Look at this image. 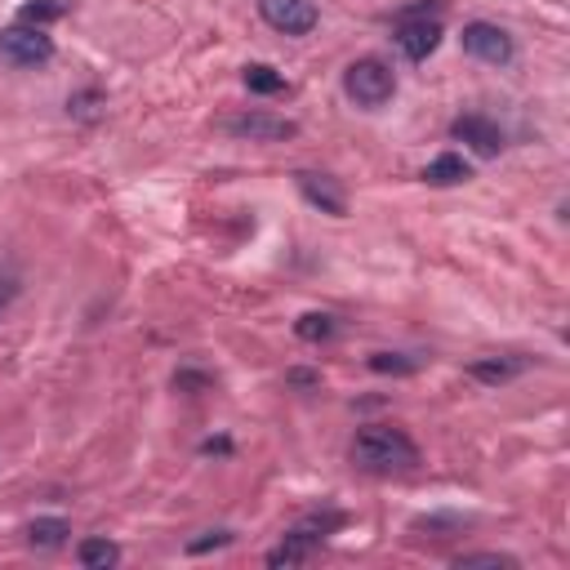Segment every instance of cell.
Wrapping results in <instances>:
<instances>
[{
    "label": "cell",
    "mask_w": 570,
    "mask_h": 570,
    "mask_svg": "<svg viewBox=\"0 0 570 570\" xmlns=\"http://www.w3.org/2000/svg\"><path fill=\"white\" fill-rule=\"evenodd\" d=\"M352 463L356 468H365V472H410V468H419V445L401 432V428H392V423H370V428H361L356 436H352Z\"/></svg>",
    "instance_id": "6da1fadb"
},
{
    "label": "cell",
    "mask_w": 570,
    "mask_h": 570,
    "mask_svg": "<svg viewBox=\"0 0 570 570\" xmlns=\"http://www.w3.org/2000/svg\"><path fill=\"white\" fill-rule=\"evenodd\" d=\"M343 94H347L356 107L374 111V107H383V102L396 94V76H392V67H387L383 58H356V62L343 71Z\"/></svg>",
    "instance_id": "7a4b0ae2"
},
{
    "label": "cell",
    "mask_w": 570,
    "mask_h": 570,
    "mask_svg": "<svg viewBox=\"0 0 570 570\" xmlns=\"http://www.w3.org/2000/svg\"><path fill=\"white\" fill-rule=\"evenodd\" d=\"M218 129L227 138H249V142H285L298 134V125L289 116H272V111H240V116L218 120Z\"/></svg>",
    "instance_id": "3957f363"
},
{
    "label": "cell",
    "mask_w": 570,
    "mask_h": 570,
    "mask_svg": "<svg viewBox=\"0 0 570 570\" xmlns=\"http://www.w3.org/2000/svg\"><path fill=\"white\" fill-rule=\"evenodd\" d=\"M0 58L13 62V67H40V62L53 58V40L45 36V27L18 22V27H4L0 31Z\"/></svg>",
    "instance_id": "277c9868"
},
{
    "label": "cell",
    "mask_w": 570,
    "mask_h": 570,
    "mask_svg": "<svg viewBox=\"0 0 570 570\" xmlns=\"http://www.w3.org/2000/svg\"><path fill=\"white\" fill-rule=\"evenodd\" d=\"M463 53H472V58H481V62H490V67H503V62H512V36L499 27V22H468L463 27Z\"/></svg>",
    "instance_id": "5b68a950"
},
{
    "label": "cell",
    "mask_w": 570,
    "mask_h": 570,
    "mask_svg": "<svg viewBox=\"0 0 570 570\" xmlns=\"http://www.w3.org/2000/svg\"><path fill=\"white\" fill-rule=\"evenodd\" d=\"M258 13H263L267 27H276L285 36H307L321 18L312 0H258Z\"/></svg>",
    "instance_id": "8992f818"
},
{
    "label": "cell",
    "mask_w": 570,
    "mask_h": 570,
    "mask_svg": "<svg viewBox=\"0 0 570 570\" xmlns=\"http://www.w3.org/2000/svg\"><path fill=\"white\" fill-rule=\"evenodd\" d=\"M392 40H396V49H401L410 62H423V58L436 53V45H441V22H436V18H401Z\"/></svg>",
    "instance_id": "52a82bcc"
},
{
    "label": "cell",
    "mask_w": 570,
    "mask_h": 570,
    "mask_svg": "<svg viewBox=\"0 0 570 570\" xmlns=\"http://www.w3.org/2000/svg\"><path fill=\"white\" fill-rule=\"evenodd\" d=\"M450 134H454L459 142H468V147H472L476 156H499V151H503V129H499L494 120L476 116V111L459 116V120L450 125Z\"/></svg>",
    "instance_id": "ba28073f"
},
{
    "label": "cell",
    "mask_w": 570,
    "mask_h": 570,
    "mask_svg": "<svg viewBox=\"0 0 570 570\" xmlns=\"http://www.w3.org/2000/svg\"><path fill=\"white\" fill-rule=\"evenodd\" d=\"M294 178H298V191L307 196V205H316L321 214H334V218L347 214V196H343V187H338L330 174H312V169H303V174H294Z\"/></svg>",
    "instance_id": "9c48e42d"
},
{
    "label": "cell",
    "mask_w": 570,
    "mask_h": 570,
    "mask_svg": "<svg viewBox=\"0 0 570 570\" xmlns=\"http://www.w3.org/2000/svg\"><path fill=\"white\" fill-rule=\"evenodd\" d=\"M316 543H321V534H312V530H303V525H294L272 552H267V566H298V561H307L312 552H316Z\"/></svg>",
    "instance_id": "30bf717a"
},
{
    "label": "cell",
    "mask_w": 570,
    "mask_h": 570,
    "mask_svg": "<svg viewBox=\"0 0 570 570\" xmlns=\"http://www.w3.org/2000/svg\"><path fill=\"white\" fill-rule=\"evenodd\" d=\"M468 178H472V165L459 151H441L423 169V183H432V187H454V183H468Z\"/></svg>",
    "instance_id": "8fae6325"
},
{
    "label": "cell",
    "mask_w": 570,
    "mask_h": 570,
    "mask_svg": "<svg viewBox=\"0 0 570 570\" xmlns=\"http://www.w3.org/2000/svg\"><path fill=\"white\" fill-rule=\"evenodd\" d=\"M76 561H80L85 570H111V566L120 561V548H116L111 539H80V543H76Z\"/></svg>",
    "instance_id": "7c38bea8"
},
{
    "label": "cell",
    "mask_w": 570,
    "mask_h": 570,
    "mask_svg": "<svg viewBox=\"0 0 570 570\" xmlns=\"http://www.w3.org/2000/svg\"><path fill=\"white\" fill-rule=\"evenodd\" d=\"M67 534H71V525L62 521V517H36L31 525H27V539H31V548H62L67 543Z\"/></svg>",
    "instance_id": "4fadbf2b"
},
{
    "label": "cell",
    "mask_w": 570,
    "mask_h": 570,
    "mask_svg": "<svg viewBox=\"0 0 570 570\" xmlns=\"http://www.w3.org/2000/svg\"><path fill=\"white\" fill-rule=\"evenodd\" d=\"M521 370H525L521 356H499V361H472V365H468V374L481 379V383H508V379H517Z\"/></svg>",
    "instance_id": "5bb4252c"
},
{
    "label": "cell",
    "mask_w": 570,
    "mask_h": 570,
    "mask_svg": "<svg viewBox=\"0 0 570 570\" xmlns=\"http://www.w3.org/2000/svg\"><path fill=\"white\" fill-rule=\"evenodd\" d=\"M334 316L330 312H307V316H298L294 321V334L303 338V343H325V338H334Z\"/></svg>",
    "instance_id": "9a60e30c"
},
{
    "label": "cell",
    "mask_w": 570,
    "mask_h": 570,
    "mask_svg": "<svg viewBox=\"0 0 570 570\" xmlns=\"http://www.w3.org/2000/svg\"><path fill=\"white\" fill-rule=\"evenodd\" d=\"M245 89L249 94H281L285 76H276V67H267V62H254V67H245Z\"/></svg>",
    "instance_id": "2e32d148"
},
{
    "label": "cell",
    "mask_w": 570,
    "mask_h": 570,
    "mask_svg": "<svg viewBox=\"0 0 570 570\" xmlns=\"http://www.w3.org/2000/svg\"><path fill=\"white\" fill-rule=\"evenodd\" d=\"M62 13H67L62 0H27V4L18 9V22H27V27H45V22L62 18Z\"/></svg>",
    "instance_id": "e0dca14e"
},
{
    "label": "cell",
    "mask_w": 570,
    "mask_h": 570,
    "mask_svg": "<svg viewBox=\"0 0 570 570\" xmlns=\"http://www.w3.org/2000/svg\"><path fill=\"white\" fill-rule=\"evenodd\" d=\"M370 370H374V374H414L419 361H414V356H401V352H374V356H370Z\"/></svg>",
    "instance_id": "ac0fdd59"
},
{
    "label": "cell",
    "mask_w": 570,
    "mask_h": 570,
    "mask_svg": "<svg viewBox=\"0 0 570 570\" xmlns=\"http://www.w3.org/2000/svg\"><path fill=\"white\" fill-rule=\"evenodd\" d=\"M454 566H459V570H472V566H499V570H512L517 557H508V552H459Z\"/></svg>",
    "instance_id": "d6986e66"
},
{
    "label": "cell",
    "mask_w": 570,
    "mask_h": 570,
    "mask_svg": "<svg viewBox=\"0 0 570 570\" xmlns=\"http://www.w3.org/2000/svg\"><path fill=\"white\" fill-rule=\"evenodd\" d=\"M98 102H102V94H98V89H85V94H76V98L67 102V107H71L76 116H85V120H89V116L98 111Z\"/></svg>",
    "instance_id": "ffe728a7"
},
{
    "label": "cell",
    "mask_w": 570,
    "mask_h": 570,
    "mask_svg": "<svg viewBox=\"0 0 570 570\" xmlns=\"http://www.w3.org/2000/svg\"><path fill=\"white\" fill-rule=\"evenodd\" d=\"M13 298H18V272L4 263V267H0V312H4Z\"/></svg>",
    "instance_id": "44dd1931"
},
{
    "label": "cell",
    "mask_w": 570,
    "mask_h": 570,
    "mask_svg": "<svg viewBox=\"0 0 570 570\" xmlns=\"http://www.w3.org/2000/svg\"><path fill=\"white\" fill-rule=\"evenodd\" d=\"M223 543H232V530H209L205 539H191L187 552H209V548H223Z\"/></svg>",
    "instance_id": "7402d4cb"
},
{
    "label": "cell",
    "mask_w": 570,
    "mask_h": 570,
    "mask_svg": "<svg viewBox=\"0 0 570 570\" xmlns=\"http://www.w3.org/2000/svg\"><path fill=\"white\" fill-rule=\"evenodd\" d=\"M285 383H294V387H316V383H321V374H316V370H289V374H285Z\"/></svg>",
    "instance_id": "603a6c76"
},
{
    "label": "cell",
    "mask_w": 570,
    "mask_h": 570,
    "mask_svg": "<svg viewBox=\"0 0 570 570\" xmlns=\"http://www.w3.org/2000/svg\"><path fill=\"white\" fill-rule=\"evenodd\" d=\"M200 450H205V454H214V450H218V454H227V450H232V445H227V441H205V445H200Z\"/></svg>",
    "instance_id": "cb8c5ba5"
}]
</instances>
